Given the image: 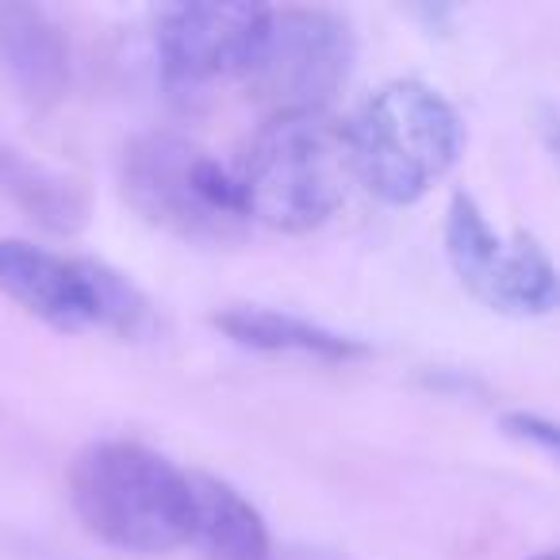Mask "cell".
<instances>
[{
	"instance_id": "6da1fadb",
	"label": "cell",
	"mask_w": 560,
	"mask_h": 560,
	"mask_svg": "<svg viewBox=\"0 0 560 560\" xmlns=\"http://www.w3.org/2000/svg\"><path fill=\"white\" fill-rule=\"evenodd\" d=\"M70 499L93 537L135 557H162L192 529V472L139 442H93L70 465Z\"/></svg>"
},
{
	"instance_id": "7a4b0ae2",
	"label": "cell",
	"mask_w": 560,
	"mask_h": 560,
	"mask_svg": "<svg viewBox=\"0 0 560 560\" xmlns=\"http://www.w3.org/2000/svg\"><path fill=\"white\" fill-rule=\"evenodd\" d=\"M234 177L254 223L289 234L315 231L342 208L353 180L350 127L330 112L269 116L249 139Z\"/></svg>"
},
{
	"instance_id": "3957f363",
	"label": "cell",
	"mask_w": 560,
	"mask_h": 560,
	"mask_svg": "<svg viewBox=\"0 0 560 560\" xmlns=\"http://www.w3.org/2000/svg\"><path fill=\"white\" fill-rule=\"evenodd\" d=\"M460 116L427 81L381 85L350 124L353 177L384 203H419L457 165Z\"/></svg>"
},
{
	"instance_id": "277c9868",
	"label": "cell",
	"mask_w": 560,
	"mask_h": 560,
	"mask_svg": "<svg viewBox=\"0 0 560 560\" xmlns=\"http://www.w3.org/2000/svg\"><path fill=\"white\" fill-rule=\"evenodd\" d=\"M119 180L127 203L173 238L219 246L254 223L234 170L177 131H147L127 142Z\"/></svg>"
},
{
	"instance_id": "5b68a950",
	"label": "cell",
	"mask_w": 560,
	"mask_h": 560,
	"mask_svg": "<svg viewBox=\"0 0 560 560\" xmlns=\"http://www.w3.org/2000/svg\"><path fill=\"white\" fill-rule=\"evenodd\" d=\"M0 292L58 330H116L124 338L154 327L150 300L124 272L93 257H62L24 238H0Z\"/></svg>"
},
{
	"instance_id": "8992f818",
	"label": "cell",
	"mask_w": 560,
	"mask_h": 560,
	"mask_svg": "<svg viewBox=\"0 0 560 560\" xmlns=\"http://www.w3.org/2000/svg\"><path fill=\"white\" fill-rule=\"evenodd\" d=\"M353 70V32L323 9H269L246 85L272 116L327 112Z\"/></svg>"
},
{
	"instance_id": "52a82bcc",
	"label": "cell",
	"mask_w": 560,
	"mask_h": 560,
	"mask_svg": "<svg viewBox=\"0 0 560 560\" xmlns=\"http://www.w3.org/2000/svg\"><path fill=\"white\" fill-rule=\"evenodd\" d=\"M445 254L457 280L483 307L514 319L560 312V269L526 231L495 234L480 203L457 192L445 211Z\"/></svg>"
},
{
	"instance_id": "ba28073f",
	"label": "cell",
	"mask_w": 560,
	"mask_h": 560,
	"mask_svg": "<svg viewBox=\"0 0 560 560\" xmlns=\"http://www.w3.org/2000/svg\"><path fill=\"white\" fill-rule=\"evenodd\" d=\"M269 9L249 0H192L158 20V62L170 85L192 89L219 78H246L265 39Z\"/></svg>"
},
{
	"instance_id": "9c48e42d",
	"label": "cell",
	"mask_w": 560,
	"mask_h": 560,
	"mask_svg": "<svg viewBox=\"0 0 560 560\" xmlns=\"http://www.w3.org/2000/svg\"><path fill=\"white\" fill-rule=\"evenodd\" d=\"M188 545L203 560H269L272 541L249 499L215 476L192 472V529Z\"/></svg>"
},
{
	"instance_id": "30bf717a",
	"label": "cell",
	"mask_w": 560,
	"mask_h": 560,
	"mask_svg": "<svg viewBox=\"0 0 560 560\" xmlns=\"http://www.w3.org/2000/svg\"><path fill=\"white\" fill-rule=\"evenodd\" d=\"M215 330H223L234 346L261 353H304V358L319 361H358L369 353V346L353 335H338L319 323H307L300 315L272 312V307H254V304H234L211 315Z\"/></svg>"
},
{
	"instance_id": "8fae6325",
	"label": "cell",
	"mask_w": 560,
	"mask_h": 560,
	"mask_svg": "<svg viewBox=\"0 0 560 560\" xmlns=\"http://www.w3.org/2000/svg\"><path fill=\"white\" fill-rule=\"evenodd\" d=\"M0 66L27 101H58L70 81V55L58 27L35 9H0Z\"/></svg>"
},
{
	"instance_id": "7c38bea8",
	"label": "cell",
	"mask_w": 560,
	"mask_h": 560,
	"mask_svg": "<svg viewBox=\"0 0 560 560\" xmlns=\"http://www.w3.org/2000/svg\"><path fill=\"white\" fill-rule=\"evenodd\" d=\"M0 185L47 231L70 234L85 223V200H81L78 188L58 173L20 158L16 150H0Z\"/></svg>"
},
{
	"instance_id": "4fadbf2b",
	"label": "cell",
	"mask_w": 560,
	"mask_h": 560,
	"mask_svg": "<svg viewBox=\"0 0 560 560\" xmlns=\"http://www.w3.org/2000/svg\"><path fill=\"white\" fill-rule=\"evenodd\" d=\"M503 430L514 442L529 445V450H541L560 460V422L557 419H545V415H534V411H506Z\"/></svg>"
},
{
	"instance_id": "5bb4252c",
	"label": "cell",
	"mask_w": 560,
	"mask_h": 560,
	"mask_svg": "<svg viewBox=\"0 0 560 560\" xmlns=\"http://www.w3.org/2000/svg\"><path fill=\"white\" fill-rule=\"evenodd\" d=\"M269 560H350L335 549H323V545H284V549H272Z\"/></svg>"
},
{
	"instance_id": "9a60e30c",
	"label": "cell",
	"mask_w": 560,
	"mask_h": 560,
	"mask_svg": "<svg viewBox=\"0 0 560 560\" xmlns=\"http://www.w3.org/2000/svg\"><path fill=\"white\" fill-rule=\"evenodd\" d=\"M537 127H541V139H545V147H549V154L560 162V108L541 104V112H537Z\"/></svg>"
},
{
	"instance_id": "2e32d148",
	"label": "cell",
	"mask_w": 560,
	"mask_h": 560,
	"mask_svg": "<svg viewBox=\"0 0 560 560\" xmlns=\"http://www.w3.org/2000/svg\"><path fill=\"white\" fill-rule=\"evenodd\" d=\"M529 560H560V545H557V549H545V552H537V557H529Z\"/></svg>"
}]
</instances>
